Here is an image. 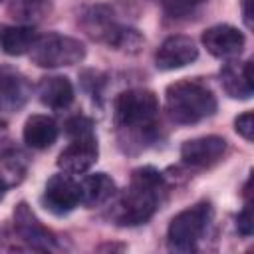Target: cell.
<instances>
[{
  "instance_id": "cell-4",
  "label": "cell",
  "mask_w": 254,
  "mask_h": 254,
  "mask_svg": "<svg viewBox=\"0 0 254 254\" xmlns=\"http://www.w3.org/2000/svg\"><path fill=\"white\" fill-rule=\"evenodd\" d=\"M214 210L210 202H196L173 216L167 228V242L171 250L189 252L194 250L198 240L206 234L212 222Z\"/></svg>"
},
{
  "instance_id": "cell-23",
  "label": "cell",
  "mask_w": 254,
  "mask_h": 254,
  "mask_svg": "<svg viewBox=\"0 0 254 254\" xmlns=\"http://www.w3.org/2000/svg\"><path fill=\"white\" fill-rule=\"evenodd\" d=\"M242 14L248 28H252V0H242Z\"/></svg>"
},
{
  "instance_id": "cell-15",
  "label": "cell",
  "mask_w": 254,
  "mask_h": 254,
  "mask_svg": "<svg viewBox=\"0 0 254 254\" xmlns=\"http://www.w3.org/2000/svg\"><path fill=\"white\" fill-rule=\"evenodd\" d=\"M73 85L65 75H48L38 83V99L52 109H64L73 101Z\"/></svg>"
},
{
  "instance_id": "cell-21",
  "label": "cell",
  "mask_w": 254,
  "mask_h": 254,
  "mask_svg": "<svg viewBox=\"0 0 254 254\" xmlns=\"http://www.w3.org/2000/svg\"><path fill=\"white\" fill-rule=\"evenodd\" d=\"M202 2H206V0H165V8L171 16H185L196 4H202Z\"/></svg>"
},
{
  "instance_id": "cell-10",
  "label": "cell",
  "mask_w": 254,
  "mask_h": 254,
  "mask_svg": "<svg viewBox=\"0 0 254 254\" xmlns=\"http://www.w3.org/2000/svg\"><path fill=\"white\" fill-rule=\"evenodd\" d=\"M14 228L18 232V236L36 250H56L58 248L56 236L38 220V216L26 202H20L14 208Z\"/></svg>"
},
{
  "instance_id": "cell-2",
  "label": "cell",
  "mask_w": 254,
  "mask_h": 254,
  "mask_svg": "<svg viewBox=\"0 0 254 254\" xmlns=\"http://www.w3.org/2000/svg\"><path fill=\"white\" fill-rule=\"evenodd\" d=\"M169 117L179 125L198 123L216 111V97L208 85L198 79H179L165 91Z\"/></svg>"
},
{
  "instance_id": "cell-7",
  "label": "cell",
  "mask_w": 254,
  "mask_h": 254,
  "mask_svg": "<svg viewBox=\"0 0 254 254\" xmlns=\"http://www.w3.org/2000/svg\"><path fill=\"white\" fill-rule=\"evenodd\" d=\"M99 145L95 133L69 137V145L58 157V167L67 175H83L95 165Z\"/></svg>"
},
{
  "instance_id": "cell-12",
  "label": "cell",
  "mask_w": 254,
  "mask_h": 254,
  "mask_svg": "<svg viewBox=\"0 0 254 254\" xmlns=\"http://www.w3.org/2000/svg\"><path fill=\"white\" fill-rule=\"evenodd\" d=\"M220 83L228 97L232 99H250L254 91L252 81V62L236 64L230 62L220 69Z\"/></svg>"
},
{
  "instance_id": "cell-14",
  "label": "cell",
  "mask_w": 254,
  "mask_h": 254,
  "mask_svg": "<svg viewBox=\"0 0 254 254\" xmlns=\"http://www.w3.org/2000/svg\"><path fill=\"white\" fill-rule=\"evenodd\" d=\"M58 133H60V129H58V123L54 117L36 113L26 119L22 137H24V143L32 149H48L56 143Z\"/></svg>"
},
{
  "instance_id": "cell-5",
  "label": "cell",
  "mask_w": 254,
  "mask_h": 254,
  "mask_svg": "<svg viewBox=\"0 0 254 254\" xmlns=\"http://www.w3.org/2000/svg\"><path fill=\"white\" fill-rule=\"evenodd\" d=\"M28 56L40 67H65L83 62L85 46L71 36L50 32L38 36Z\"/></svg>"
},
{
  "instance_id": "cell-13",
  "label": "cell",
  "mask_w": 254,
  "mask_h": 254,
  "mask_svg": "<svg viewBox=\"0 0 254 254\" xmlns=\"http://www.w3.org/2000/svg\"><path fill=\"white\" fill-rule=\"evenodd\" d=\"M30 87L26 77L16 71L14 67L2 65L0 67V109L4 111H14L24 105L28 99Z\"/></svg>"
},
{
  "instance_id": "cell-1",
  "label": "cell",
  "mask_w": 254,
  "mask_h": 254,
  "mask_svg": "<svg viewBox=\"0 0 254 254\" xmlns=\"http://www.w3.org/2000/svg\"><path fill=\"white\" fill-rule=\"evenodd\" d=\"M165 177L153 167L135 169L131 183L121 192H115L109 206V220L117 226L145 224L159 208L165 192Z\"/></svg>"
},
{
  "instance_id": "cell-16",
  "label": "cell",
  "mask_w": 254,
  "mask_h": 254,
  "mask_svg": "<svg viewBox=\"0 0 254 254\" xmlns=\"http://www.w3.org/2000/svg\"><path fill=\"white\" fill-rule=\"evenodd\" d=\"M79 189H81V204L87 206V208H95V206L107 204L113 198V194L117 192L113 179L109 175H105V173L87 175L79 183Z\"/></svg>"
},
{
  "instance_id": "cell-19",
  "label": "cell",
  "mask_w": 254,
  "mask_h": 254,
  "mask_svg": "<svg viewBox=\"0 0 254 254\" xmlns=\"http://www.w3.org/2000/svg\"><path fill=\"white\" fill-rule=\"evenodd\" d=\"M65 133H67V137H79V135L93 133V123H91V119H87L83 115H75L65 123Z\"/></svg>"
},
{
  "instance_id": "cell-9",
  "label": "cell",
  "mask_w": 254,
  "mask_h": 254,
  "mask_svg": "<svg viewBox=\"0 0 254 254\" xmlns=\"http://www.w3.org/2000/svg\"><path fill=\"white\" fill-rule=\"evenodd\" d=\"M198 58V48L192 38L175 34L163 40V44L155 52V65L163 71L179 69L192 64Z\"/></svg>"
},
{
  "instance_id": "cell-3",
  "label": "cell",
  "mask_w": 254,
  "mask_h": 254,
  "mask_svg": "<svg viewBox=\"0 0 254 254\" xmlns=\"http://www.w3.org/2000/svg\"><path fill=\"white\" fill-rule=\"evenodd\" d=\"M115 123L139 139L151 137L159 119V99L151 89L133 87L121 91L113 105Z\"/></svg>"
},
{
  "instance_id": "cell-6",
  "label": "cell",
  "mask_w": 254,
  "mask_h": 254,
  "mask_svg": "<svg viewBox=\"0 0 254 254\" xmlns=\"http://www.w3.org/2000/svg\"><path fill=\"white\" fill-rule=\"evenodd\" d=\"M42 204L58 216L71 212L75 206L81 204L79 183L67 173H58L50 177L42 192Z\"/></svg>"
},
{
  "instance_id": "cell-20",
  "label": "cell",
  "mask_w": 254,
  "mask_h": 254,
  "mask_svg": "<svg viewBox=\"0 0 254 254\" xmlns=\"http://www.w3.org/2000/svg\"><path fill=\"white\" fill-rule=\"evenodd\" d=\"M234 129L240 137H244L246 141L254 139V115L252 111H244L234 119Z\"/></svg>"
},
{
  "instance_id": "cell-8",
  "label": "cell",
  "mask_w": 254,
  "mask_h": 254,
  "mask_svg": "<svg viewBox=\"0 0 254 254\" xmlns=\"http://www.w3.org/2000/svg\"><path fill=\"white\" fill-rule=\"evenodd\" d=\"M200 40H202V46L206 48V52L220 60L238 58L246 44L244 34L230 24H216V26L206 28L202 32Z\"/></svg>"
},
{
  "instance_id": "cell-22",
  "label": "cell",
  "mask_w": 254,
  "mask_h": 254,
  "mask_svg": "<svg viewBox=\"0 0 254 254\" xmlns=\"http://www.w3.org/2000/svg\"><path fill=\"white\" fill-rule=\"evenodd\" d=\"M236 228H238V232L242 236H250L252 234V230H254V218H252V206H250V202L236 216Z\"/></svg>"
},
{
  "instance_id": "cell-25",
  "label": "cell",
  "mask_w": 254,
  "mask_h": 254,
  "mask_svg": "<svg viewBox=\"0 0 254 254\" xmlns=\"http://www.w3.org/2000/svg\"><path fill=\"white\" fill-rule=\"evenodd\" d=\"M6 189H8V185L0 181V200H2V198H4V194H6Z\"/></svg>"
},
{
  "instance_id": "cell-17",
  "label": "cell",
  "mask_w": 254,
  "mask_h": 254,
  "mask_svg": "<svg viewBox=\"0 0 254 254\" xmlns=\"http://www.w3.org/2000/svg\"><path fill=\"white\" fill-rule=\"evenodd\" d=\"M38 40V32L34 26H8L0 30V48L8 56H24L30 54L34 42Z\"/></svg>"
},
{
  "instance_id": "cell-18",
  "label": "cell",
  "mask_w": 254,
  "mask_h": 254,
  "mask_svg": "<svg viewBox=\"0 0 254 254\" xmlns=\"http://www.w3.org/2000/svg\"><path fill=\"white\" fill-rule=\"evenodd\" d=\"M50 12H52L50 0H10L8 2V14L24 26H34L42 22Z\"/></svg>"
},
{
  "instance_id": "cell-24",
  "label": "cell",
  "mask_w": 254,
  "mask_h": 254,
  "mask_svg": "<svg viewBox=\"0 0 254 254\" xmlns=\"http://www.w3.org/2000/svg\"><path fill=\"white\" fill-rule=\"evenodd\" d=\"M6 133H8V125H6L4 119H0V141L6 137Z\"/></svg>"
},
{
  "instance_id": "cell-11",
  "label": "cell",
  "mask_w": 254,
  "mask_h": 254,
  "mask_svg": "<svg viewBox=\"0 0 254 254\" xmlns=\"http://www.w3.org/2000/svg\"><path fill=\"white\" fill-rule=\"evenodd\" d=\"M226 139L218 135H204V137H194L183 143L181 147V159L190 165V167H212L218 163L224 153H226Z\"/></svg>"
}]
</instances>
